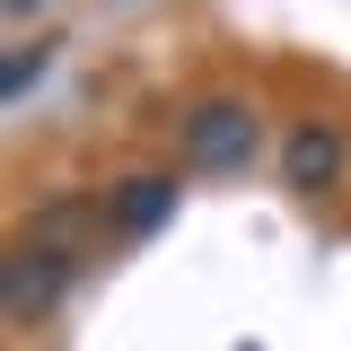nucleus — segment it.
I'll use <instances>...</instances> for the list:
<instances>
[{
	"instance_id": "obj_1",
	"label": "nucleus",
	"mask_w": 351,
	"mask_h": 351,
	"mask_svg": "<svg viewBox=\"0 0 351 351\" xmlns=\"http://www.w3.org/2000/svg\"><path fill=\"white\" fill-rule=\"evenodd\" d=\"M176 141H184V167H202V176H237L246 158H255V141H263V114L246 106V97L211 88V97H193V106H184Z\"/></svg>"
},
{
	"instance_id": "obj_2",
	"label": "nucleus",
	"mask_w": 351,
	"mask_h": 351,
	"mask_svg": "<svg viewBox=\"0 0 351 351\" xmlns=\"http://www.w3.org/2000/svg\"><path fill=\"white\" fill-rule=\"evenodd\" d=\"M114 228V211H106V193H53L36 219H27V246H44V255H62V263H80L97 237Z\"/></svg>"
},
{
	"instance_id": "obj_3",
	"label": "nucleus",
	"mask_w": 351,
	"mask_h": 351,
	"mask_svg": "<svg viewBox=\"0 0 351 351\" xmlns=\"http://www.w3.org/2000/svg\"><path fill=\"white\" fill-rule=\"evenodd\" d=\"M62 281H71V263L18 237V246H9V263H0V316H9V325H36L44 307L62 299Z\"/></svg>"
},
{
	"instance_id": "obj_4",
	"label": "nucleus",
	"mask_w": 351,
	"mask_h": 351,
	"mask_svg": "<svg viewBox=\"0 0 351 351\" xmlns=\"http://www.w3.org/2000/svg\"><path fill=\"white\" fill-rule=\"evenodd\" d=\"M106 211H114V237H158L176 219V176H158V167L123 176V184L106 193Z\"/></svg>"
},
{
	"instance_id": "obj_5",
	"label": "nucleus",
	"mask_w": 351,
	"mask_h": 351,
	"mask_svg": "<svg viewBox=\"0 0 351 351\" xmlns=\"http://www.w3.org/2000/svg\"><path fill=\"white\" fill-rule=\"evenodd\" d=\"M334 176H343V132L334 123H299L281 141V184L290 193H325Z\"/></svg>"
},
{
	"instance_id": "obj_6",
	"label": "nucleus",
	"mask_w": 351,
	"mask_h": 351,
	"mask_svg": "<svg viewBox=\"0 0 351 351\" xmlns=\"http://www.w3.org/2000/svg\"><path fill=\"white\" fill-rule=\"evenodd\" d=\"M44 62H53V44H18V53H9V71H0V106H27V88L44 80Z\"/></svg>"
},
{
	"instance_id": "obj_7",
	"label": "nucleus",
	"mask_w": 351,
	"mask_h": 351,
	"mask_svg": "<svg viewBox=\"0 0 351 351\" xmlns=\"http://www.w3.org/2000/svg\"><path fill=\"white\" fill-rule=\"evenodd\" d=\"M27 9H53V0H9V18H27Z\"/></svg>"
}]
</instances>
